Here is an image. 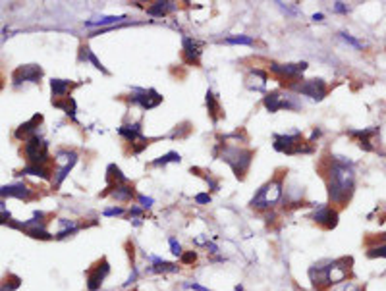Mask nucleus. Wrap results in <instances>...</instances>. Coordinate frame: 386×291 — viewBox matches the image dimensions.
Returning a JSON list of instances; mask_svg holds the SVG:
<instances>
[{
  "label": "nucleus",
  "mask_w": 386,
  "mask_h": 291,
  "mask_svg": "<svg viewBox=\"0 0 386 291\" xmlns=\"http://www.w3.org/2000/svg\"><path fill=\"white\" fill-rule=\"evenodd\" d=\"M325 175H327V189L330 203L338 204V206L348 204V201L354 195V187H356L354 162H350L344 156H332Z\"/></svg>",
  "instance_id": "1"
},
{
  "label": "nucleus",
  "mask_w": 386,
  "mask_h": 291,
  "mask_svg": "<svg viewBox=\"0 0 386 291\" xmlns=\"http://www.w3.org/2000/svg\"><path fill=\"white\" fill-rule=\"evenodd\" d=\"M352 264H354L352 257H342L334 261H323L313 264L309 268V280H311L313 288L323 291L346 282L348 276L352 274Z\"/></svg>",
  "instance_id": "2"
},
{
  "label": "nucleus",
  "mask_w": 386,
  "mask_h": 291,
  "mask_svg": "<svg viewBox=\"0 0 386 291\" xmlns=\"http://www.w3.org/2000/svg\"><path fill=\"white\" fill-rule=\"evenodd\" d=\"M214 156H218L220 160L226 162L232 168V172L236 174L238 179H245V174H247V170L251 166L255 152L249 150V148H243V146H238V145L218 143L216 148H214Z\"/></svg>",
  "instance_id": "3"
},
{
  "label": "nucleus",
  "mask_w": 386,
  "mask_h": 291,
  "mask_svg": "<svg viewBox=\"0 0 386 291\" xmlns=\"http://www.w3.org/2000/svg\"><path fill=\"white\" fill-rule=\"evenodd\" d=\"M282 199V177H274L267 181L249 201L253 208H270Z\"/></svg>",
  "instance_id": "4"
},
{
  "label": "nucleus",
  "mask_w": 386,
  "mask_h": 291,
  "mask_svg": "<svg viewBox=\"0 0 386 291\" xmlns=\"http://www.w3.org/2000/svg\"><path fill=\"white\" fill-rule=\"evenodd\" d=\"M274 148L284 154H309L313 152L311 145L301 143V131L286 133V135H274Z\"/></svg>",
  "instance_id": "5"
},
{
  "label": "nucleus",
  "mask_w": 386,
  "mask_h": 291,
  "mask_svg": "<svg viewBox=\"0 0 386 291\" xmlns=\"http://www.w3.org/2000/svg\"><path fill=\"white\" fill-rule=\"evenodd\" d=\"M23 154L27 158L29 166H45L46 162L50 160V154H48V143L37 133L33 135L31 139L25 141L23 145Z\"/></svg>",
  "instance_id": "6"
},
{
  "label": "nucleus",
  "mask_w": 386,
  "mask_h": 291,
  "mask_svg": "<svg viewBox=\"0 0 386 291\" xmlns=\"http://www.w3.org/2000/svg\"><path fill=\"white\" fill-rule=\"evenodd\" d=\"M108 274H110V264H108V261L103 257L101 261H97L89 270L85 272V278H87V290L99 291L103 288L104 280L108 278Z\"/></svg>",
  "instance_id": "7"
},
{
  "label": "nucleus",
  "mask_w": 386,
  "mask_h": 291,
  "mask_svg": "<svg viewBox=\"0 0 386 291\" xmlns=\"http://www.w3.org/2000/svg\"><path fill=\"white\" fill-rule=\"evenodd\" d=\"M292 89H296L299 95H305L313 101H323L328 93L327 83L323 79H305L301 83H294Z\"/></svg>",
  "instance_id": "8"
},
{
  "label": "nucleus",
  "mask_w": 386,
  "mask_h": 291,
  "mask_svg": "<svg viewBox=\"0 0 386 291\" xmlns=\"http://www.w3.org/2000/svg\"><path fill=\"white\" fill-rule=\"evenodd\" d=\"M41 77H43V68L35 66V64H27V66L15 68L14 75H12V83H14V87H19L21 83H39Z\"/></svg>",
  "instance_id": "9"
},
{
  "label": "nucleus",
  "mask_w": 386,
  "mask_h": 291,
  "mask_svg": "<svg viewBox=\"0 0 386 291\" xmlns=\"http://www.w3.org/2000/svg\"><path fill=\"white\" fill-rule=\"evenodd\" d=\"M130 101L134 104H139L143 110H151L163 102V95H159L155 89H134V93L130 95Z\"/></svg>",
  "instance_id": "10"
},
{
  "label": "nucleus",
  "mask_w": 386,
  "mask_h": 291,
  "mask_svg": "<svg viewBox=\"0 0 386 291\" xmlns=\"http://www.w3.org/2000/svg\"><path fill=\"white\" fill-rule=\"evenodd\" d=\"M307 70V62H299V64H270V72L280 77V83H286V79H294L297 81L299 75Z\"/></svg>",
  "instance_id": "11"
},
{
  "label": "nucleus",
  "mask_w": 386,
  "mask_h": 291,
  "mask_svg": "<svg viewBox=\"0 0 386 291\" xmlns=\"http://www.w3.org/2000/svg\"><path fill=\"white\" fill-rule=\"evenodd\" d=\"M311 220L315 224L327 228V230H332V228L338 226V210L332 208V206H328V204H321L311 214Z\"/></svg>",
  "instance_id": "12"
},
{
  "label": "nucleus",
  "mask_w": 386,
  "mask_h": 291,
  "mask_svg": "<svg viewBox=\"0 0 386 291\" xmlns=\"http://www.w3.org/2000/svg\"><path fill=\"white\" fill-rule=\"evenodd\" d=\"M0 197H2V199L14 197V199L29 201L31 197H33V191L29 189V185L17 181V183H10V185H2V187H0Z\"/></svg>",
  "instance_id": "13"
},
{
  "label": "nucleus",
  "mask_w": 386,
  "mask_h": 291,
  "mask_svg": "<svg viewBox=\"0 0 386 291\" xmlns=\"http://www.w3.org/2000/svg\"><path fill=\"white\" fill-rule=\"evenodd\" d=\"M147 259L151 261L145 272L147 274H168V272H178L180 266L176 262H168L161 259V257H155V255H147Z\"/></svg>",
  "instance_id": "14"
},
{
  "label": "nucleus",
  "mask_w": 386,
  "mask_h": 291,
  "mask_svg": "<svg viewBox=\"0 0 386 291\" xmlns=\"http://www.w3.org/2000/svg\"><path fill=\"white\" fill-rule=\"evenodd\" d=\"M182 46H184V60H186V64L199 66V60H201V46H199V43L190 39V37H184Z\"/></svg>",
  "instance_id": "15"
},
{
  "label": "nucleus",
  "mask_w": 386,
  "mask_h": 291,
  "mask_svg": "<svg viewBox=\"0 0 386 291\" xmlns=\"http://www.w3.org/2000/svg\"><path fill=\"white\" fill-rule=\"evenodd\" d=\"M41 124H43V116H41V114H35L29 122L21 124V126L15 130V137H17V139L27 141V139H31L33 135H37V128H39Z\"/></svg>",
  "instance_id": "16"
},
{
  "label": "nucleus",
  "mask_w": 386,
  "mask_h": 291,
  "mask_svg": "<svg viewBox=\"0 0 386 291\" xmlns=\"http://www.w3.org/2000/svg\"><path fill=\"white\" fill-rule=\"evenodd\" d=\"M104 195H110L112 199H116L120 203H130L135 197V191L130 183H124V185H116V187H108L104 191Z\"/></svg>",
  "instance_id": "17"
},
{
  "label": "nucleus",
  "mask_w": 386,
  "mask_h": 291,
  "mask_svg": "<svg viewBox=\"0 0 386 291\" xmlns=\"http://www.w3.org/2000/svg\"><path fill=\"white\" fill-rule=\"evenodd\" d=\"M118 133L130 143V145H134L137 141H141L143 139V133H141V122H135L132 126H120L118 128Z\"/></svg>",
  "instance_id": "18"
},
{
  "label": "nucleus",
  "mask_w": 386,
  "mask_h": 291,
  "mask_svg": "<svg viewBox=\"0 0 386 291\" xmlns=\"http://www.w3.org/2000/svg\"><path fill=\"white\" fill-rule=\"evenodd\" d=\"M126 19H128V15H106V17H97V19L85 21V27H101V29H104L106 25L116 27L118 23H124Z\"/></svg>",
  "instance_id": "19"
},
{
  "label": "nucleus",
  "mask_w": 386,
  "mask_h": 291,
  "mask_svg": "<svg viewBox=\"0 0 386 291\" xmlns=\"http://www.w3.org/2000/svg\"><path fill=\"white\" fill-rule=\"evenodd\" d=\"M58 224H60V230H58V233L54 235L56 239H66V237L74 235V233H77L81 228H83V224H79V222H75V220H68V218H60Z\"/></svg>",
  "instance_id": "20"
},
{
  "label": "nucleus",
  "mask_w": 386,
  "mask_h": 291,
  "mask_svg": "<svg viewBox=\"0 0 386 291\" xmlns=\"http://www.w3.org/2000/svg\"><path fill=\"white\" fill-rule=\"evenodd\" d=\"M267 81H268L267 72H263L259 68L251 70L249 75H247V87L253 89V91H263V89L267 87Z\"/></svg>",
  "instance_id": "21"
},
{
  "label": "nucleus",
  "mask_w": 386,
  "mask_h": 291,
  "mask_svg": "<svg viewBox=\"0 0 386 291\" xmlns=\"http://www.w3.org/2000/svg\"><path fill=\"white\" fill-rule=\"evenodd\" d=\"M72 87H75L72 81H66V79H50V91H52V101H58L68 97V91Z\"/></svg>",
  "instance_id": "22"
},
{
  "label": "nucleus",
  "mask_w": 386,
  "mask_h": 291,
  "mask_svg": "<svg viewBox=\"0 0 386 291\" xmlns=\"http://www.w3.org/2000/svg\"><path fill=\"white\" fill-rule=\"evenodd\" d=\"M106 177H108V187H116V185H124V183H130L128 181V177L122 174V170H120L116 164H110L108 166V170H106Z\"/></svg>",
  "instance_id": "23"
},
{
  "label": "nucleus",
  "mask_w": 386,
  "mask_h": 291,
  "mask_svg": "<svg viewBox=\"0 0 386 291\" xmlns=\"http://www.w3.org/2000/svg\"><path fill=\"white\" fill-rule=\"evenodd\" d=\"M176 8H178V6H176L174 2H155L153 6H149L147 8V14L155 15V17H163V15L174 12Z\"/></svg>",
  "instance_id": "24"
},
{
  "label": "nucleus",
  "mask_w": 386,
  "mask_h": 291,
  "mask_svg": "<svg viewBox=\"0 0 386 291\" xmlns=\"http://www.w3.org/2000/svg\"><path fill=\"white\" fill-rule=\"evenodd\" d=\"M52 104H54L56 108H60V110H64V112L72 118V120H75L77 104H75V101L72 99V97H64V99H58V101H52Z\"/></svg>",
  "instance_id": "25"
},
{
  "label": "nucleus",
  "mask_w": 386,
  "mask_h": 291,
  "mask_svg": "<svg viewBox=\"0 0 386 291\" xmlns=\"http://www.w3.org/2000/svg\"><path fill=\"white\" fill-rule=\"evenodd\" d=\"M263 104H265V108L268 112H278V110H282V97L276 91L267 93L265 99H263Z\"/></svg>",
  "instance_id": "26"
},
{
  "label": "nucleus",
  "mask_w": 386,
  "mask_h": 291,
  "mask_svg": "<svg viewBox=\"0 0 386 291\" xmlns=\"http://www.w3.org/2000/svg\"><path fill=\"white\" fill-rule=\"evenodd\" d=\"M75 162H77V158H74V160H70V162H66L62 168H60L58 172L54 174V179H52V187L54 189H60V185L64 183V179L68 177V174L72 172V168L75 166Z\"/></svg>",
  "instance_id": "27"
},
{
  "label": "nucleus",
  "mask_w": 386,
  "mask_h": 291,
  "mask_svg": "<svg viewBox=\"0 0 386 291\" xmlns=\"http://www.w3.org/2000/svg\"><path fill=\"white\" fill-rule=\"evenodd\" d=\"M207 110L210 118H212V122H218V118H222V110H220V104L216 101V97L212 95V91H207Z\"/></svg>",
  "instance_id": "28"
},
{
  "label": "nucleus",
  "mask_w": 386,
  "mask_h": 291,
  "mask_svg": "<svg viewBox=\"0 0 386 291\" xmlns=\"http://www.w3.org/2000/svg\"><path fill=\"white\" fill-rule=\"evenodd\" d=\"M79 60H81V62H83V60H85V62L89 60V62L93 64V66H95V68H97V70H101L103 73H108V70H106L103 64L99 62V58L93 54V50H91L89 46H81V48H79Z\"/></svg>",
  "instance_id": "29"
},
{
  "label": "nucleus",
  "mask_w": 386,
  "mask_h": 291,
  "mask_svg": "<svg viewBox=\"0 0 386 291\" xmlns=\"http://www.w3.org/2000/svg\"><path fill=\"white\" fill-rule=\"evenodd\" d=\"M379 133V128H373V130H363V131H352V135L359 137V146L365 148V150H373V145L369 141L371 135H377Z\"/></svg>",
  "instance_id": "30"
},
{
  "label": "nucleus",
  "mask_w": 386,
  "mask_h": 291,
  "mask_svg": "<svg viewBox=\"0 0 386 291\" xmlns=\"http://www.w3.org/2000/svg\"><path fill=\"white\" fill-rule=\"evenodd\" d=\"M19 174H27V175H39V177H43V179H50V172L46 170L45 166H25Z\"/></svg>",
  "instance_id": "31"
},
{
  "label": "nucleus",
  "mask_w": 386,
  "mask_h": 291,
  "mask_svg": "<svg viewBox=\"0 0 386 291\" xmlns=\"http://www.w3.org/2000/svg\"><path fill=\"white\" fill-rule=\"evenodd\" d=\"M168 162H182V156H180L178 152L170 150V152H166L164 156L157 158V160H153V166H166Z\"/></svg>",
  "instance_id": "32"
},
{
  "label": "nucleus",
  "mask_w": 386,
  "mask_h": 291,
  "mask_svg": "<svg viewBox=\"0 0 386 291\" xmlns=\"http://www.w3.org/2000/svg\"><path fill=\"white\" fill-rule=\"evenodd\" d=\"M21 286V280L17 276H8L2 284H0V291H15Z\"/></svg>",
  "instance_id": "33"
},
{
  "label": "nucleus",
  "mask_w": 386,
  "mask_h": 291,
  "mask_svg": "<svg viewBox=\"0 0 386 291\" xmlns=\"http://www.w3.org/2000/svg\"><path fill=\"white\" fill-rule=\"evenodd\" d=\"M330 291H365V286H357L352 282H342L338 286H334Z\"/></svg>",
  "instance_id": "34"
},
{
  "label": "nucleus",
  "mask_w": 386,
  "mask_h": 291,
  "mask_svg": "<svg viewBox=\"0 0 386 291\" xmlns=\"http://www.w3.org/2000/svg\"><path fill=\"white\" fill-rule=\"evenodd\" d=\"M228 44H245V46H253V39L247 35H236V37H228L226 39Z\"/></svg>",
  "instance_id": "35"
},
{
  "label": "nucleus",
  "mask_w": 386,
  "mask_h": 291,
  "mask_svg": "<svg viewBox=\"0 0 386 291\" xmlns=\"http://www.w3.org/2000/svg\"><path fill=\"white\" fill-rule=\"evenodd\" d=\"M369 259H386V243L379 245V247H371L367 251Z\"/></svg>",
  "instance_id": "36"
},
{
  "label": "nucleus",
  "mask_w": 386,
  "mask_h": 291,
  "mask_svg": "<svg viewBox=\"0 0 386 291\" xmlns=\"http://www.w3.org/2000/svg\"><path fill=\"white\" fill-rule=\"evenodd\" d=\"M10 222H12V216H10V212H8L4 201H0V226L2 224H10Z\"/></svg>",
  "instance_id": "37"
},
{
  "label": "nucleus",
  "mask_w": 386,
  "mask_h": 291,
  "mask_svg": "<svg viewBox=\"0 0 386 291\" xmlns=\"http://www.w3.org/2000/svg\"><path fill=\"white\" fill-rule=\"evenodd\" d=\"M168 245H170V253H172V255L182 257V253H184V251H182V245H180V241L176 239V237H170V239H168Z\"/></svg>",
  "instance_id": "38"
},
{
  "label": "nucleus",
  "mask_w": 386,
  "mask_h": 291,
  "mask_svg": "<svg viewBox=\"0 0 386 291\" xmlns=\"http://www.w3.org/2000/svg\"><path fill=\"white\" fill-rule=\"evenodd\" d=\"M182 264H193L197 261V253L195 251H188V253H182Z\"/></svg>",
  "instance_id": "39"
},
{
  "label": "nucleus",
  "mask_w": 386,
  "mask_h": 291,
  "mask_svg": "<svg viewBox=\"0 0 386 291\" xmlns=\"http://www.w3.org/2000/svg\"><path fill=\"white\" fill-rule=\"evenodd\" d=\"M340 37H342V39H344V41H346V43H348V44H352V46H356L357 50H361V48H363V44L359 43L357 39H354L352 35H348V33H340Z\"/></svg>",
  "instance_id": "40"
},
{
  "label": "nucleus",
  "mask_w": 386,
  "mask_h": 291,
  "mask_svg": "<svg viewBox=\"0 0 386 291\" xmlns=\"http://www.w3.org/2000/svg\"><path fill=\"white\" fill-rule=\"evenodd\" d=\"M137 201L141 204V208H151L155 204V199L153 197H145V195H137Z\"/></svg>",
  "instance_id": "41"
},
{
  "label": "nucleus",
  "mask_w": 386,
  "mask_h": 291,
  "mask_svg": "<svg viewBox=\"0 0 386 291\" xmlns=\"http://www.w3.org/2000/svg\"><path fill=\"white\" fill-rule=\"evenodd\" d=\"M137 276H139V272H137V266H135V264H132V274H130V278L124 282V288H128V286L135 284V282H137Z\"/></svg>",
  "instance_id": "42"
},
{
  "label": "nucleus",
  "mask_w": 386,
  "mask_h": 291,
  "mask_svg": "<svg viewBox=\"0 0 386 291\" xmlns=\"http://www.w3.org/2000/svg\"><path fill=\"white\" fill-rule=\"evenodd\" d=\"M124 212H126V210H124L122 206H112V208H106L103 214L104 216H122Z\"/></svg>",
  "instance_id": "43"
},
{
  "label": "nucleus",
  "mask_w": 386,
  "mask_h": 291,
  "mask_svg": "<svg viewBox=\"0 0 386 291\" xmlns=\"http://www.w3.org/2000/svg\"><path fill=\"white\" fill-rule=\"evenodd\" d=\"M210 195L208 193H199V195H195V203L197 204H210Z\"/></svg>",
  "instance_id": "44"
},
{
  "label": "nucleus",
  "mask_w": 386,
  "mask_h": 291,
  "mask_svg": "<svg viewBox=\"0 0 386 291\" xmlns=\"http://www.w3.org/2000/svg\"><path fill=\"white\" fill-rule=\"evenodd\" d=\"M276 4H278V6H280V8H282V10H284V12H286L288 15H297V10H296V8H292V6L284 4V2H276Z\"/></svg>",
  "instance_id": "45"
},
{
  "label": "nucleus",
  "mask_w": 386,
  "mask_h": 291,
  "mask_svg": "<svg viewBox=\"0 0 386 291\" xmlns=\"http://www.w3.org/2000/svg\"><path fill=\"white\" fill-rule=\"evenodd\" d=\"M184 288H186V290H193V291H210V290H207V288H203L201 284H195V282H193V284H184Z\"/></svg>",
  "instance_id": "46"
},
{
  "label": "nucleus",
  "mask_w": 386,
  "mask_h": 291,
  "mask_svg": "<svg viewBox=\"0 0 386 291\" xmlns=\"http://www.w3.org/2000/svg\"><path fill=\"white\" fill-rule=\"evenodd\" d=\"M334 12H338V14H346V12H348V6H346L344 2H334Z\"/></svg>",
  "instance_id": "47"
},
{
  "label": "nucleus",
  "mask_w": 386,
  "mask_h": 291,
  "mask_svg": "<svg viewBox=\"0 0 386 291\" xmlns=\"http://www.w3.org/2000/svg\"><path fill=\"white\" fill-rule=\"evenodd\" d=\"M128 214H130V218H132V220L139 218V216H141V208H139V206H132Z\"/></svg>",
  "instance_id": "48"
},
{
  "label": "nucleus",
  "mask_w": 386,
  "mask_h": 291,
  "mask_svg": "<svg viewBox=\"0 0 386 291\" xmlns=\"http://www.w3.org/2000/svg\"><path fill=\"white\" fill-rule=\"evenodd\" d=\"M205 179H207V183H208V187L212 191H218V181L216 179H212L210 175H205Z\"/></svg>",
  "instance_id": "49"
},
{
  "label": "nucleus",
  "mask_w": 386,
  "mask_h": 291,
  "mask_svg": "<svg viewBox=\"0 0 386 291\" xmlns=\"http://www.w3.org/2000/svg\"><path fill=\"white\" fill-rule=\"evenodd\" d=\"M205 247L208 249V253H210V255L218 253V247H216V243H212V241H207V245H205Z\"/></svg>",
  "instance_id": "50"
},
{
  "label": "nucleus",
  "mask_w": 386,
  "mask_h": 291,
  "mask_svg": "<svg viewBox=\"0 0 386 291\" xmlns=\"http://www.w3.org/2000/svg\"><path fill=\"white\" fill-rule=\"evenodd\" d=\"M276 220V214L274 212H270V214H267V224H272Z\"/></svg>",
  "instance_id": "51"
},
{
  "label": "nucleus",
  "mask_w": 386,
  "mask_h": 291,
  "mask_svg": "<svg viewBox=\"0 0 386 291\" xmlns=\"http://www.w3.org/2000/svg\"><path fill=\"white\" fill-rule=\"evenodd\" d=\"M323 17H325L323 14H313L311 19H313V21H323Z\"/></svg>",
  "instance_id": "52"
},
{
  "label": "nucleus",
  "mask_w": 386,
  "mask_h": 291,
  "mask_svg": "<svg viewBox=\"0 0 386 291\" xmlns=\"http://www.w3.org/2000/svg\"><path fill=\"white\" fill-rule=\"evenodd\" d=\"M132 224H134V226H141V218H135V220H132Z\"/></svg>",
  "instance_id": "53"
},
{
  "label": "nucleus",
  "mask_w": 386,
  "mask_h": 291,
  "mask_svg": "<svg viewBox=\"0 0 386 291\" xmlns=\"http://www.w3.org/2000/svg\"><path fill=\"white\" fill-rule=\"evenodd\" d=\"M379 239H381V241H385V243H386V233H381V235H379Z\"/></svg>",
  "instance_id": "54"
},
{
  "label": "nucleus",
  "mask_w": 386,
  "mask_h": 291,
  "mask_svg": "<svg viewBox=\"0 0 386 291\" xmlns=\"http://www.w3.org/2000/svg\"><path fill=\"white\" fill-rule=\"evenodd\" d=\"M234 291H243V288H241V286H238V288H236Z\"/></svg>",
  "instance_id": "55"
}]
</instances>
